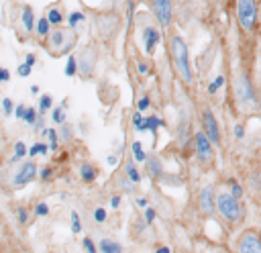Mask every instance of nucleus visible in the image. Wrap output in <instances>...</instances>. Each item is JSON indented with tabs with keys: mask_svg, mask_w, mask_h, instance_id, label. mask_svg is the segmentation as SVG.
<instances>
[{
	"mask_svg": "<svg viewBox=\"0 0 261 253\" xmlns=\"http://www.w3.org/2000/svg\"><path fill=\"white\" fill-rule=\"evenodd\" d=\"M169 51H171L173 65H175L177 73L181 75V80H184L186 84H192L194 75H192V65H190V51H188L186 41H184L179 35H173V37H171V41H169Z\"/></svg>",
	"mask_w": 261,
	"mask_h": 253,
	"instance_id": "f257e3e1",
	"label": "nucleus"
},
{
	"mask_svg": "<svg viewBox=\"0 0 261 253\" xmlns=\"http://www.w3.org/2000/svg\"><path fill=\"white\" fill-rule=\"evenodd\" d=\"M232 92H234V98L239 100V104L247 110H255L259 108V98L255 94V88H253V82L249 78L247 71H239L234 73V80H232Z\"/></svg>",
	"mask_w": 261,
	"mask_h": 253,
	"instance_id": "f03ea898",
	"label": "nucleus"
},
{
	"mask_svg": "<svg viewBox=\"0 0 261 253\" xmlns=\"http://www.w3.org/2000/svg\"><path fill=\"white\" fill-rule=\"evenodd\" d=\"M216 210L226 222H239L245 214L243 204L239 198H234L230 192H220L216 196Z\"/></svg>",
	"mask_w": 261,
	"mask_h": 253,
	"instance_id": "7ed1b4c3",
	"label": "nucleus"
},
{
	"mask_svg": "<svg viewBox=\"0 0 261 253\" xmlns=\"http://www.w3.org/2000/svg\"><path fill=\"white\" fill-rule=\"evenodd\" d=\"M237 18L245 33H253L259 18L257 0H237Z\"/></svg>",
	"mask_w": 261,
	"mask_h": 253,
	"instance_id": "20e7f679",
	"label": "nucleus"
},
{
	"mask_svg": "<svg viewBox=\"0 0 261 253\" xmlns=\"http://www.w3.org/2000/svg\"><path fill=\"white\" fill-rule=\"evenodd\" d=\"M194 145H196V157L200 163L208 165L214 159V149H212V141L206 137L204 131H198L194 135Z\"/></svg>",
	"mask_w": 261,
	"mask_h": 253,
	"instance_id": "39448f33",
	"label": "nucleus"
},
{
	"mask_svg": "<svg viewBox=\"0 0 261 253\" xmlns=\"http://www.w3.org/2000/svg\"><path fill=\"white\" fill-rule=\"evenodd\" d=\"M151 10H153L157 22L163 29L171 24V18H173V4H171V0H151Z\"/></svg>",
	"mask_w": 261,
	"mask_h": 253,
	"instance_id": "423d86ee",
	"label": "nucleus"
},
{
	"mask_svg": "<svg viewBox=\"0 0 261 253\" xmlns=\"http://www.w3.org/2000/svg\"><path fill=\"white\" fill-rule=\"evenodd\" d=\"M37 173H39V167H37L35 161L22 163V165L18 167V171L14 173V178H12V186H14V188H22V186H27L29 182H33V180L37 178Z\"/></svg>",
	"mask_w": 261,
	"mask_h": 253,
	"instance_id": "0eeeda50",
	"label": "nucleus"
},
{
	"mask_svg": "<svg viewBox=\"0 0 261 253\" xmlns=\"http://www.w3.org/2000/svg\"><path fill=\"white\" fill-rule=\"evenodd\" d=\"M237 251L243 253H261V237L257 231H247L237 241Z\"/></svg>",
	"mask_w": 261,
	"mask_h": 253,
	"instance_id": "6e6552de",
	"label": "nucleus"
},
{
	"mask_svg": "<svg viewBox=\"0 0 261 253\" xmlns=\"http://www.w3.org/2000/svg\"><path fill=\"white\" fill-rule=\"evenodd\" d=\"M202 131H204L206 137L212 141V145H218V143H220V129H218L216 116H214L210 110H204V112H202Z\"/></svg>",
	"mask_w": 261,
	"mask_h": 253,
	"instance_id": "1a4fd4ad",
	"label": "nucleus"
},
{
	"mask_svg": "<svg viewBox=\"0 0 261 253\" xmlns=\"http://www.w3.org/2000/svg\"><path fill=\"white\" fill-rule=\"evenodd\" d=\"M200 210L204 214H212L216 210V196H214V186L208 184L200 192Z\"/></svg>",
	"mask_w": 261,
	"mask_h": 253,
	"instance_id": "9d476101",
	"label": "nucleus"
},
{
	"mask_svg": "<svg viewBox=\"0 0 261 253\" xmlns=\"http://www.w3.org/2000/svg\"><path fill=\"white\" fill-rule=\"evenodd\" d=\"M159 39H161V35H159V31H157L155 27H145V29H143V47H145V51H147L149 55L155 51Z\"/></svg>",
	"mask_w": 261,
	"mask_h": 253,
	"instance_id": "9b49d317",
	"label": "nucleus"
},
{
	"mask_svg": "<svg viewBox=\"0 0 261 253\" xmlns=\"http://www.w3.org/2000/svg\"><path fill=\"white\" fill-rule=\"evenodd\" d=\"M20 22H22L24 33H33V29H35V14H33V8L31 6H22Z\"/></svg>",
	"mask_w": 261,
	"mask_h": 253,
	"instance_id": "f8f14e48",
	"label": "nucleus"
},
{
	"mask_svg": "<svg viewBox=\"0 0 261 253\" xmlns=\"http://www.w3.org/2000/svg\"><path fill=\"white\" fill-rule=\"evenodd\" d=\"M145 163H147V171H149L151 178H161V175H163V165H161V161H159L157 157L147 155Z\"/></svg>",
	"mask_w": 261,
	"mask_h": 253,
	"instance_id": "ddd939ff",
	"label": "nucleus"
},
{
	"mask_svg": "<svg viewBox=\"0 0 261 253\" xmlns=\"http://www.w3.org/2000/svg\"><path fill=\"white\" fill-rule=\"evenodd\" d=\"M96 175H98V169H96L92 163H82V165H80V178H82V182L90 184V182L96 180Z\"/></svg>",
	"mask_w": 261,
	"mask_h": 253,
	"instance_id": "4468645a",
	"label": "nucleus"
},
{
	"mask_svg": "<svg viewBox=\"0 0 261 253\" xmlns=\"http://www.w3.org/2000/svg\"><path fill=\"white\" fill-rule=\"evenodd\" d=\"M98 251H102V253H120L122 245L118 241H112V239H102L98 243Z\"/></svg>",
	"mask_w": 261,
	"mask_h": 253,
	"instance_id": "2eb2a0df",
	"label": "nucleus"
},
{
	"mask_svg": "<svg viewBox=\"0 0 261 253\" xmlns=\"http://www.w3.org/2000/svg\"><path fill=\"white\" fill-rule=\"evenodd\" d=\"M41 135L49 139V151H57V147H59L57 131H55V129H41Z\"/></svg>",
	"mask_w": 261,
	"mask_h": 253,
	"instance_id": "dca6fc26",
	"label": "nucleus"
},
{
	"mask_svg": "<svg viewBox=\"0 0 261 253\" xmlns=\"http://www.w3.org/2000/svg\"><path fill=\"white\" fill-rule=\"evenodd\" d=\"M49 43H51V47H53V49H59V47L65 43V31L57 29V31L49 33Z\"/></svg>",
	"mask_w": 261,
	"mask_h": 253,
	"instance_id": "f3484780",
	"label": "nucleus"
},
{
	"mask_svg": "<svg viewBox=\"0 0 261 253\" xmlns=\"http://www.w3.org/2000/svg\"><path fill=\"white\" fill-rule=\"evenodd\" d=\"M133 127H135V131H139V133L149 131V129H147V116H143L141 110H137V112L133 114Z\"/></svg>",
	"mask_w": 261,
	"mask_h": 253,
	"instance_id": "a211bd4d",
	"label": "nucleus"
},
{
	"mask_svg": "<svg viewBox=\"0 0 261 253\" xmlns=\"http://www.w3.org/2000/svg\"><path fill=\"white\" fill-rule=\"evenodd\" d=\"M124 171H126V178L130 180V182H135V184H139L141 182V173H139V169H137V165H135V161H126V165H124Z\"/></svg>",
	"mask_w": 261,
	"mask_h": 253,
	"instance_id": "6ab92c4d",
	"label": "nucleus"
},
{
	"mask_svg": "<svg viewBox=\"0 0 261 253\" xmlns=\"http://www.w3.org/2000/svg\"><path fill=\"white\" fill-rule=\"evenodd\" d=\"M130 151H133V157H135V161H139V163H145V159H147V153H145V149H143V145H141L139 141H133V145H130Z\"/></svg>",
	"mask_w": 261,
	"mask_h": 253,
	"instance_id": "aec40b11",
	"label": "nucleus"
},
{
	"mask_svg": "<svg viewBox=\"0 0 261 253\" xmlns=\"http://www.w3.org/2000/svg\"><path fill=\"white\" fill-rule=\"evenodd\" d=\"M47 18H49V22H51L53 27H59V24L65 20V16L61 14L59 8H49V10H47Z\"/></svg>",
	"mask_w": 261,
	"mask_h": 253,
	"instance_id": "412c9836",
	"label": "nucleus"
},
{
	"mask_svg": "<svg viewBox=\"0 0 261 253\" xmlns=\"http://www.w3.org/2000/svg\"><path fill=\"white\" fill-rule=\"evenodd\" d=\"M49 27H51V22H49L47 14H45V16H41V18L37 20V24H35V29H37L39 37H47V35H49Z\"/></svg>",
	"mask_w": 261,
	"mask_h": 253,
	"instance_id": "4be33fe9",
	"label": "nucleus"
},
{
	"mask_svg": "<svg viewBox=\"0 0 261 253\" xmlns=\"http://www.w3.org/2000/svg\"><path fill=\"white\" fill-rule=\"evenodd\" d=\"M51 108H53V98L49 94H43L39 98V114H47Z\"/></svg>",
	"mask_w": 261,
	"mask_h": 253,
	"instance_id": "5701e85b",
	"label": "nucleus"
},
{
	"mask_svg": "<svg viewBox=\"0 0 261 253\" xmlns=\"http://www.w3.org/2000/svg\"><path fill=\"white\" fill-rule=\"evenodd\" d=\"M47 153H49V145L47 143H35L33 147L27 149V155H31V157H35V155H47Z\"/></svg>",
	"mask_w": 261,
	"mask_h": 253,
	"instance_id": "b1692460",
	"label": "nucleus"
},
{
	"mask_svg": "<svg viewBox=\"0 0 261 253\" xmlns=\"http://www.w3.org/2000/svg\"><path fill=\"white\" fill-rule=\"evenodd\" d=\"M51 120L55 122V124H63L65 122V108L59 104V106H55V108H51Z\"/></svg>",
	"mask_w": 261,
	"mask_h": 253,
	"instance_id": "393cba45",
	"label": "nucleus"
},
{
	"mask_svg": "<svg viewBox=\"0 0 261 253\" xmlns=\"http://www.w3.org/2000/svg\"><path fill=\"white\" fill-rule=\"evenodd\" d=\"M24 155H27V145H24L22 141H18V143L14 145V153H12V157H10V163H14V161H20Z\"/></svg>",
	"mask_w": 261,
	"mask_h": 253,
	"instance_id": "a878e982",
	"label": "nucleus"
},
{
	"mask_svg": "<svg viewBox=\"0 0 261 253\" xmlns=\"http://www.w3.org/2000/svg\"><path fill=\"white\" fill-rule=\"evenodd\" d=\"M65 75L67 78H73L75 73H77V59L73 57V55H69V59H67V63H65Z\"/></svg>",
	"mask_w": 261,
	"mask_h": 253,
	"instance_id": "bb28decb",
	"label": "nucleus"
},
{
	"mask_svg": "<svg viewBox=\"0 0 261 253\" xmlns=\"http://www.w3.org/2000/svg\"><path fill=\"white\" fill-rule=\"evenodd\" d=\"M37 116H39V110H35V108H29V106H27L22 120H24L29 127H33V124H35V120H37Z\"/></svg>",
	"mask_w": 261,
	"mask_h": 253,
	"instance_id": "cd10ccee",
	"label": "nucleus"
},
{
	"mask_svg": "<svg viewBox=\"0 0 261 253\" xmlns=\"http://www.w3.org/2000/svg\"><path fill=\"white\" fill-rule=\"evenodd\" d=\"M84 18H86L84 12H71V14L67 16V24H69L71 29H75L80 22H84Z\"/></svg>",
	"mask_w": 261,
	"mask_h": 253,
	"instance_id": "c85d7f7f",
	"label": "nucleus"
},
{
	"mask_svg": "<svg viewBox=\"0 0 261 253\" xmlns=\"http://www.w3.org/2000/svg\"><path fill=\"white\" fill-rule=\"evenodd\" d=\"M92 218H94V222H98V224L106 222V218H108V214H106V208L98 206V208H96V210L92 212Z\"/></svg>",
	"mask_w": 261,
	"mask_h": 253,
	"instance_id": "c756f323",
	"label": "nucleus"
},
{
	"mask_svg": "<svg viewBox=\"0 0 261 253\" xmlns=\"http://www.w3.org/2000/svg\"><path fill=\"white\" fill-rule=\"evenodd\" d=\"M163 124V120L159 118V116H147V129L151 131V133H157V129Z\"/></svg>",
	"mask_w": 261,
	"mask_h": 253,
	"instance_id": "7c9ffc66",
	"label": "nucleus"
},
{
	"mask_svg": "<svg viewBox=\"0 0 261 253\" xmlns=\"http://www.w3.org/2000/svg\"><path fill=\"white\" fill-rule=\"evenodd\" d=\"M92 65H94L92 59H82V61L77 63V69H80L84 75H90V73H92Z\"/></svg>",
	"mask_w": 261,
	"mask_h": 253,
	"instance_id": "2f4dec72",
	"label": "nucleus"
},
{
	"mask_svg": "<svg viewBox=\"0 0 261 253\" xmlns=\"http://www.w3.org/2000/svg\"><path fill=\"white\" fill-rule=\"evenodd\" d=\"M143 218H145L147 224H153L155 218H157V212H155L151 206H145V208H143Z\"/></svg>",
	"mask_w": 261,
	"mask_h": 253,
	"instance_id": "473e14b6",
	"label": "nucleus"
},
{
	"mask_svg": "<svg viewBox=\"0 0 261 253\" xmlns=\"http://www.w3.org/2000/svg\"><path fill=\"white\" fill-rule=\"evenodd\" d=\"M71 233H75V235L82 233V220H80L77 212H71Z\"/></svg>",
	"mask_w": 261,
	"mask_h": 253,
	"instance_id": "72a5a7b5",
	"label": "nucleus"
},
{
	"mask_svg": "<svg viewBox=\"0 0 261 253\" xmlns=\"http://www.w3.org/2000/svg\"><path fill=\"white\" fill-rule=\"evenodd\" d=\"M12 110H14V104L10 98H2V114L4 116H12Z\"/></svg>",
	"mask_w": 261,
	"mask_h": 253,
	"instance_id": "f704fd0d",
	"label": "nucleus"
},
{
	"mask_svg": "<svg viewBox=\"0 0 261 253\" xmlns=\"http://www.w3.org/2000/svg\"><path fill=\"white\" fill-rule=\"evenodd\" d=\"M222 84H224V75H216L214 82L208 86V92H210V94H216V90L222 88Z\"/></svg>",
	"mask_w": 261,
	"mask_h": 253,
	"instance_id": "c9c22d12",
	"label": "nucleus"
},
{
	"mask_svg": "<svg viewBox=\"0 0 261 253\" xmlns=\"http://www.w3.org/2000/svg\"><path fill=\"white\" fill-rule=\"evenodd\" d=\"M31 71H33V67H31L29 63H24V61L16 67V73H18L20 78H29V75H31Z\"/></svg>",
	"mask_w": 261,
	"mask_h": 253,
	"instance_id": "e433bc0d",
	"label": "nucleus"
},
{
	"mask_svg": "<svg viewBox=\"0 0 261 253\" xmlns=\"http://www.w3.org/2000/svg\"><path fill=\"white\" fill-rule=\"evenodd\" d=\"M47 214H49V206H47L45 202H39V204L35 206V216L43 218V216H47Z\"/></svg>",
	"mask_w": 261,
	"mask_h": 253,
	"instance_id": "4c0bfd02",
	"label": "nucleus"
},
{
	"mask_svg": "<svg viewBox=\"0 0 261 253\" xmlns=\"http://www.w3.org/2000/svg\"><path fill=\"white\" fill-rule=\"evenodd\" d=\"M82 245H84V249L88 251V253H96L98 251V245L90 239V237H86V239H82Z\"/></svg>",
	"mask_w": 261,
	"mask_h": 253,
	"instance_id": "58836bf2",
	"label": "nucleus"
},
{
	"mask_svg": "<svg viewBox=\"0 0 261 253\" xmlns=\"http://www.w3.org/2000/svg\"><path fill=\"white\" fill-rule=\"evenodd\" d=\"M16 218H18V222H20V224H27V222H29V210H27V208H22V206H20V208H16Z\"/></svg>",
	"mask_w": 261,
	"mask_h": 253,
	"instance_id": "ea45409f",
	"label": "nucleus"
},
{
	"mask_svg": "<svg viewBox=\"0 0 261 253\" xmlns=\"http://www.w3.org/2000/svg\"><path fill=\"white\" fill-rule=\"evenodd\" d=\"M149 106H151V100H149V96H141V98H139V102H137V110L145 112Z\"/></svg>",
	"mask_w": 261,
	"mask_h": 253,
	"instance_id": "a19ab883",
	"label": "nucleus"
},
{
	"mask_svg": "<svg viewBox=\"0 0 261 253\" xmlns=\"http://www.w3.org/2000/svg\"><path fill=\"white\" fill-rule=\"evenodd\" d=\"M71 133H73V131H71V127L63 122V124H61V131H59V137H61L63 141H69V139H71Z\"/></svg>",
	"mask_w": 261,
	"mask_h": 253,
	"instance_id": "79ce46f5",
	"label": "nucleus"
},
{
	"mask_svg": "<svg viewBox=\"0 0 261 253\" xmlns=\"http://www.w3.org/2000/svg\"><path fill=\"white\" fill-rule=\"evenodd\" d=\"M230 194H232L234 198H241V196H243V188H241V184L234 182V180H230Z\"/></svg>",
	"mask_w": 261,
	"mask_h": 253,
	"instance_id": "37998d69",
	"label": "nucleus"
},
{
	"mask_svg": "<svg viewBox=\"0 0 261 253\" xmlns=\"http://www.w3.org/2000/svg\"><path fill=\"white\" fill-rule=\"evenodd\" d=\"M120 188H122L124 192H133V188H135V182H130L128 178H122V180H120Z\"/></svg>",
	"mask_w": 261,
	"mask_h": 253,
	"instance_id": "c03bdc74",
	"label": "nucleus"
},
{
	"mask_svg": "<svg viewBox=\"0 0 261 253\" xmlns=\"http://www.w3.org/2000/svg\"><path fill=\"white\" fill-rule=\"evenodd\" d=\"M24 110H27V106H24V104H16L12 112H14V116H16L18 120H22V116H24Z\"/></svg>",
	"mask_w": 261,
	"mask_h": 253,
	"instance_id": "a18cd8bd",
	"label": "nucleus"
},
{
	"mask_svg": "<svg viewBox=\"0 0 261 253\" xmlns=\"http://www.w3.org/2000/svg\"><path fill=\"white\" fill-rule=\"evenodd\" d=\"M10 82V71L6 67H0V84H6Z\"/></svg>",
	"mask_w": 261,
	"mask_h": 253,
	"instance_id": "49530a36",
	"label": "nucleus"
},
{
	"mask_svg": "<svg viewBox=\"0 0 261 253\" xmlns=\"http://www.w3.org/2000/svg\"><path fill=\"white\" fill-rule=\"evenodd\" d=\"M43 124H45V114H39V116H37V120H35V124H33V131L43 129Z\"/></svg>",
	"mask_w": 261,
	"mask_h": 253,
	"instance_id": "de8ad7c7",
	"label": "nucleus"
},
{
	"mask_svg": "<svg viewBox=\"0 0 261 253\" xmlns=\"http://www.w3.org/2000/svg\"><path fill=\"white\" fill-rule=\"evenodd\" d=\"M24 63H29V65L33 67V65L37 63V55H35V53H27V55H24Z\"/></svg>",
	"mask_w": 261,
	"mask_h": 253,
	"instance_id": "09e8293b",
	"label": "nucleus"
},
{
	"mask_svg": "<svg viewBox=\"0 0 261 253\" xmlns=\"http://www.w3.org/2000/svg\"><path fill=\"white\" fill-rule=\"evenodd\" d=\"M39 178L45 182V180H49L51 178V167H43L41 171H39Z\"/></svg>",
	"mask_w": 261,
	"mask_h": 253,
	"instance_id": "8fccbe9b",
	"label": "nucleus"
},
{
	"mask_svg": "<svg viewBox=\"0 0 261 253\" xmlns=\"http://www.w3.org/2000/svg\"><path fill=\"white\" fill-rule=\"evenodd\" d=\"M234 137H237V139H243V137H245V129H243V124H237V127H234Z\"/></svg>",
	"mask_w": 261,
	"mask_h": 253,
	"instance_id": "3c124183",
	"label": "nucleus"
},
{
	"mask_svg": "<svg viewBox=\"0 0 261 253\" xmlns=\"http://www.w3.org/2000/svg\"><path fill=\"white\" fill-rule=\"evenodd\" d=\"M110 206L112 208H118L120 206V196H110Z\"/></svg>",
	"mask_w": 261,
	"mask_h": 253,
	"instance_id": "603ef678",
	"label": "nucleus"
},
{
	"mask_svg": "<svg viewBox=\"0 0 261 253\" xmlns=\"http://www.w3.org/2000/svg\"><path fill=\"white\" fill-rule=\"evenodd\" d=\"M135 204H137L139 208H145V206H149V202H147V198H137V200H135Z\"/></svg>",
	"mask_w": 261,
	"mask_h": 253,
	"instance_id": "864d4df0",
	"label": "nucleus"
},
{
	"mask_svg": "<svg viewBox=\"0 0 261 253\" xmlns=\"http://www.w3.org/2000/svg\"><path fill=\"white\" fill-rule=\"evenodd\" d=\"M257 63H259V69H257V86H259V90H261V55H259Z\"/></svg>",
	"mask_w": 261,
	"mask_h": 253,
	"instance_id": "5fc2aeb1",
	"label": "nucleus"
},
{
	"mask_svg": "<svg viewBox=\"0 0 261 253\" xmlns=\"http://www.w3.org/2000/svg\"><path fill=\"white\" fill-rule=\"evenodd\" d=\"M106 163H108V165H116V163H118V157H116V155H108V157H106Z\"/></svg>",
	"mask_w": 261,
	"mask_h": 253,
	"instance_id": "6e6d98bb",
	"label": "nucleus"
},
{
	"mask_svg": "<svg viewBox=\"0 0 261 253\" xmlns=\"http://www.w3.org/2000/svg\"><path fill=\"white\" fill-rule=\"evenodd\" d=\"M147 71H149V67L145 63H139V73H147Z\"/></svg>",
	"mask_w": 261,
	"mask_h": 253,
	"instance_id": "4d7b16f0",
	"label": "nucleus"
},
{
	"mask_svg": "<svg viewBox=\"0 0 261 253\" xmlns=\"http://www.w3.org/2000/svg\"><path fill=\"white\" fill-rule=\"evenodd\" d=\"M155 251H157V253H169L171 249H169V247H157Z\"/></svg>",
	"mask_w": 261,
	"mask_h": 253,
	"instance_id": "13d9d810",
	"label": "nucleus"
},
{
	"mask_svg": "<svg viewBox=\"0 0 261 253\" xmlns=\"http://www.w3.org/2000/svg\"><path fill=\"white\" fill-rule=\"evenodd\" d=\"M31 94H39V86H31Z\"/></svg>",
	"mask_w": 261,
	"mask_h": 253,
	"instance_id": "bf43d9fd",
	"label": "nucleus"
}]
</instances>
